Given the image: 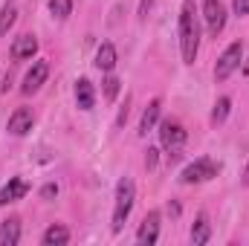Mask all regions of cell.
<instances>
[{
	"label": "cell",
	"mask_w": 249,
	"mask_h": 246,
	"mask_svg": "<svg viewBox=\"0 0 249 246\" xmlns=\"http://www.w3.org/2000/svg\"><path fill=\"white\" fill-rule=\"evenodd\" d=\"M41 241H44V246H64V244H70V229L61 226V223H55V226H50L44 232Z\"/></svg>",
	"instance_id": "17"
},
{
	"label": "cell",
	"mask_w": 249,
	"mask_h": 246,
	"mask_svg": "<svg viewBox=\"0 0 249 246\" xmlns=\"http://www.w3.org/2000/svg\"><path fill=\"white\" fill-rule=\"evenodd\" d=\"M160 110H162V102H160V99H154V102L145 107V113H142V119H139V136H148V130H154V124L160 119Z\"/></svg>",
	"instance_id": "14"
},
{
	"label": "cell",
	"mask_w": 249,
	"mask_h": 246,
	"mask_svg": "<svg viewBox=\"0 0 249 246\" xmlns=\"http://www.w3.org/2000/svg\"><path fill=\"white\" fill-rule=\"evenodd\" d=\"M133 200H136V185L130 177H122L116 185V206H113V232H122L124 220L130 217V209H133Z\"/></svg>",
	"instance_id": "2"
},
{
	"label": "cell",
	"mask_w": 249,
	"mask_h": 246,
	"mask_svg": "<svg viewBox=\"0 0 249 246\" xmlns=\"http://www.w3.org/2000/svg\"><path fill=\"white\" fill-rule=\"evenodd\" d=\"M15 20H18V9H15V3H6L0 9V38L15 26Z\"/></svg>",
	"instance_id": "18"
},
{
	"label": "cell",
	"mask_w": 249,
	"mask_h": 246,
	"mask_svg": "<svg viewBox=\"0 0 249 246\" xmlns=\"http://www.w3.org/2000/svg\"><path fill=\"white\" fill-rule=\"evenodd\" d=\"M47 75H50V64H47V61H35L32 67H29V72L23 75L20 90H23L26 96H32L35 90H41V84L47 81Z\"/></svg>",
	"instance_id": "7"
},
{
	"label": "cell",
	"mask_w": 249,
	"mask_h": 246,
	"mask_svg": "<svg viewBox=\"0 0 249 246\" xmlns=\"http://www.w3.org/2000/svg\"><path fill=\"white\" fill-rule=\"evenodd\" d=\"M75 105L81 110H93V105H96V90H93V84L87 78L75 81Z\"/></svg>",
	"instance_id": "12"
},
{
	"label": "cell",
	"mask_w": 249,
	"mask_h": 246,
	"mask_svg": "<svg viewBox=\"0 0 249 246\" xmlns=\"http://www.w3.org/2000/svg\"><path fill=\"white\" fill-rule=\"evenodd\" d=\"M41 194H44V197H47V200H50V197H55V194H58V188H55V185H47V188H44V191H41Z\"/></svg>",
	"instance_id": "24"
},
{
	"label": "cell",
	"mask_w": 249,
	"mask_h": 246,
	"mask_svg": "<svg viewBox=\"0 0 249 246\" xmlns=\"http://www.w3.org/2000/svg\"><path fill=\"white\" fill-rule=\"evenodd\" d=\"M180 50H183V61L194 64L197 61V50H200V20L194 12V3L186 0L183 12H180Z\"/></svg>",
	"instance_id": "1"
},
{
	"label": "cell",
	"mask_w": 249,
	"mask_h": 246,
	"mask_svg": "<svg viewBox=\"0 0 249 246\" xmlns=\"http://www.w3.org/2000/svg\"><path fill=\"white\" fill-rule=\"evenodd\" d=\"M229 110H232V99H217L214 102V110H212V124H223L226 122V116H229Z\"/></svg>",
	"instance_id": "19"
},
{
	"label": "cell",
	"mask_w": 249,
	"mask_h": 246,
	"mask_svg": "<svg viewBox=\"0 0 249 246\" xmlns=\"http://www.w3.org/2000/svg\"><path fill=\"white\" fill-rule=\"evenodd\" d=\"M217 171H220V165H217L214 159H209V157H200V159H194L186 171L180 174V180H183L186 185H191V183H206V180L217 177Z\"/></svg>",
	"instance_id": "5"
},
{
	"label": "cell",
	"mask_w": 249,
	"mask_h": 246,
	"mask_svg": "<svg viewBox=\"0 0 249 246\" xmlns=\"http://www.w3.org/2000/svg\"><path fill=\"white\" fill-rule=\"evenodd\" d=\"M32 122H35L32 110H29V107H18V110L9 116L6 130H9L12 136H23V133H29V130H32Z\"/></svg>",
	"instance_id": "9"
},
{
	"label": "cell",
	"mask_w": 249,
	"mask_h": 246,
	"mask_svg": "<svg viewBox=\"0 0 249 246\" xmlns=\"http://www.w3.org/2000/svg\"><path fill=\"white\" fill-rule=\"evenodd\" d=\"M29 194V183L20 180V177H12L9 183L0 188V206H9V203H18L20 197Z\"/></svg>",
	"instance_id": "10"
},
{
	"label": "cell",
	"mask_w": 249,
	"mask_h": 246,
	"mask_svg": "<svg viewBox=\"0 0 249 246\" xmlns=\"http://www.w3.org/2000/svg\"><path fill=\"white\" fill-rule=\"evenodd\" d=\"M116 93H119V78L107 75V78H105V96H107V99H116Z\"/></svg>",
	"instance_id": "21"
},
{
	"label": "cell",
	"mask_w": 249,
	"mask_h": 246,
	"mask_svg": "<svg viewBox=\"0 0 249 246\" xmlns=\"http://www.w3.org/2000/svg\"><path fill=\"white\" fill-rule=\"evenodd\" d=\"M0 244L3 246H18L20 244V220H18V217L3 220V226H0Z\"/></svg>",
	"instance_id": "13"
},
{
	"label": "cell",
	"mask_w": 249,
	"mask_h": 246,
	"mask_svg": "<svg viewBox=\"0 0 249 246\" xmlns=\"http://www.w3.org/2000/svg\"><path fill=\"white\" fill-rule=\"evenodd\" d=\"M148 9H151V0H142V6H139V15H148Z\"/></svg>",
	"instance_id": "25"
},
{
	"label": "cell",
	"mask_w": 249,
	"mask_h": 246,
	"mask_svg": "<svg viewBox=\"0 0 249 246\" xmlns=\"http://www.w3.org/2000/svg\"><path fill=\"white\" fill-rule=\"evenodd\" d=\"M157 241H160V211H151V214L142 220L139 232H136V244L139 246H154Z\"/></svg>",
	"instance_id": "8"
},
{
	"label": "cell",
	"mask_w": 249,
	"mask_h": 246,
	"mask_svg": "<svg viewBox=\"0 0 249 246\" xmlns=\"http://www.w3.org/2000/svg\"><path fill=\"white\" fill-rule=\"evenodd\" d=\"M50 12L58 18V20H67L72 15V0H50Z\"/></svg>",
	"instance_id": "20"
},
{
	"label": "cell",
	"mask_w": 249,
	"mask_h": 246,
	"mask_svg": "<svg viewBox=\"0 0 249 246\" xmlns=\"http://www.w3.org/2000/svg\"><path fill=\"white\" fill-rule=\"evenodd\" d=\"M157 154H160L157 148H148V154H145V165H148V168H154V165H157Z\"/></svg>",
	"instance_id": "23"
},
{
	"label": "cell",
	"mask_w": 249,
	"mask_h": 246,
	"mask_svg": "<svg viewBox=\"0 0 249 246\" xmlns=\"http://www.w3.org/2000/svg\"><path fill=\"white\" fill-rule=\"evenodd\" d=\"M232 12H235L238 18L249 15V0H232Z\"/></svg>",
	"instance_id": "22"
},
{
	"label": "cell",
	"mask_w": 249,
	"mask_h": 246,
	"mask_svg": "<svg viewBox=\"0 0 249 246\" xmlns=\"http://www.w3.org/2000/svg\"><path fill=\"white\" fill-rule=\"evenodd\" d=\"M96 67H99L102 72H110V70L116 67V47H113V44H102V47H99V53H96Z\"/></svg>",
	"instance_id": "16"
},
{
	"label": "cell",
	"mask_w": 249,
	"mask_h": 246,
	"mask_svg": "<svg viewBox=\"0 0 249 246\" xmlns=\"http://www.w3.org/2000/svg\"><path fill=\"white\" fill-rule=\"evenodd\" d=\"M244 185H249V162H247V171H244Z\"/></svg>",
	"instance_id": "26"
},
{
	"label": "cell",
	"mask_w": 249,
	"mask_h": 246,
	"mask_svg": "<svg viewBox=\"0 0 249 246\" xmlns=\"http://www.w3.org/2000/svg\"><path fill=\"white\" fill-rule=\"evenodd\" d=\"M38 53V38L35 35H20V38H15V44H12V58L15 61H23V58H32Z\"/></svg>",
	"instance_id": "11"
},
{
	"label": "cell",
	"mask_w": 249,
	"mask_h": 246,
	"mask_svg": "<svg viewBox=\"0 0 249 246\" xmlns=\"http://www.w3.org/2000/svg\"><path fill=\"white\" fill-rule=\"evenodd\" d=\"M209 238H212L209 217H206V214H200V217L194 220V226H191V244H194V246H203V244H209Z\"/></svg>",
	"instance_id": "15"
},
{
	"label": "cell",
	"mask_w": 249,
	"mask_h": 246,
	"mask_svg": "<svg viewBox=\"0 0 249 246\" xmlns=\"http://www.w3.org/2000/svg\"><path fill=\"white\" fill-rule=\"evenodd\" d=\"M160 142H162V148H165V154L168 157H177L180 154V148L186 145V127L180 122H162L160 124Z\"/></svg>",
	"instance_id": "4"
},
{
	"label": "cell",
	"mask_w": 249,
	"mask_h": 246,
	"mask_svg": "<svg viewBox=\"0 0 249 246\" xmlns=\"http://www.w3.org/2000/svg\"><path fill=\"white\" fill-rule=\"evenodd\" d=\"M203 20L209 26V35L217 38L223 32V26H226V9H223V3L220 0H203Z\"/></svg>",
	"instance_id": "6"
},
{
	"label": "cell",
	"mask_w": 249,
	"mask_h": 246,
	"mask_svg": "<svg viewBox=\"0 0 249 246\" xmlns=\"http://www.w3.org/2000/svg\"><path fill=\"white\" fill-rule=\"evenodd\" d=\"M241 58H244V44H241V41L229 44V47L223 50V55L217 58V64H214V81H226V78L241 67Z\"/></svg>",
	"instance_id": "3"
}]
</instances>
